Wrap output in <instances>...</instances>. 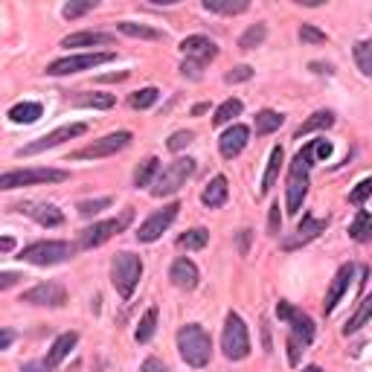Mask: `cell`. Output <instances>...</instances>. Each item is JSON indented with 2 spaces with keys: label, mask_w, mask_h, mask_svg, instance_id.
I'll list each match as a JSON object with an SVG mask.
<instances>
[{
  "label": "cell",
  "mask_w": 372,
  "mask_h": 372,
  "mask_svg": "<svg viewBox=\"0 0 372 372\" xmlns=\"http://www.w3.org/2000/svg\"><path fill=\"white\" fill-rule=\"evenodd\" d=\"M177 349H180V358H183L186 363L195 366V369H201V366H207L209 358H212V340H209V334L204 332V326L186 323V326L177 332Z\"/></svg>",
  "instance_id": "cell-1"
},
{
  "label": "cell",
  "mask_w": 372,
  "mask_h": 372,
  "mask_svg": "<svg viewBox=\"0 0 372 372\" xmlns=\"http://www.w3.org/2000/svg\"><path fill=\"white\" fill-rule=\"evenodd\" d=\"M140 276H143V259L128 253V251H122L114 256L111 262V283L114 288L119 291L122 300H131L134 288L140 285Z\"/></svg>",
  "instance_id": "cell-2"
},
{
  "label": "cell",
  "mask_w": 372,
  "mask_h": 372,
  "mask_svg": "<svg viewBox=\"0 0 372 372\" xmlns=\"http://www.w3.org/2000/svg\"><path fill=\"white\" fill-rule=\"evenodd\" d=\"M79 251V244H70V241H35L21 251V262H29V265H38V268H50V265H61L67 262L73 253Z\"/></svg>",
  "instance_id": "cell-3"
},
{
  "label": "cell",
  "mask_w": 372,
  "mask_h": 372,
  "mask_svg": "<svg viewBox=\"0 0 372 372\" xmlns=\"http://www.w3.org/2000/svg\"><path fill=\"white\" fill-rule=\"evenodd\" d=\"M180 53L186 58L183 65H180V73L198 79L201 70H204V65H209V61L219 55V47H215V41H209L204 35H190V38L180 41Z\"/></svg>",
  "instance_id": "cell-4"
},
{
  "label": "cell",
  "mask_w": 372,
  "mask_h": 372,
  "mask_svg": "<svg viewBox=\"0 0 372 372\" xmlns=\"http://www.w3.org/2000/svg\"><path fill=\"white\" fill-rule=\"evenodd\" d=\"M195 175V160L192 158H177V160H172L169 166H163L160 169V175L154 177V183H151V195L154 198H163V195H175L180 186L186 183Z\"/></svg>",
  "instance_id": "cell-5"
},
{
  "label": "cell",
  "mask_w": 372,
  "mask_h": 372,
  "mask_svg": "<svg viewBox=\"0 0 372 372\" xmlns=\"http://www.w3.org/2000/svg\"><path fill=\"white\" fill-rule=\"evenodd\" d=\"M221 349H224L227 361H244L247 355H251V334H247V326L236 312H230L227 320H224Z\"/></svg>",
  "instance_id": "cell-6"
},
{
  "label": "cell",
  "mask_w": 372,
  "mask_h": 372,
  "mask_svg": "<svg viewBox=\"0 0 372 372\" xmlns=\"http://www.w3.org/2000/svg\"><path fill=\"white\" fill-rule=\"evenodd\" d=\"M70 175L61 169H15L0 175V190H18V186H33V183H61Z\"/></svg>",
  "instance_id": "cell-7"
},
{
  "label": "cell",
  "mask_w": 372,
  "mask_h": 372,
  "mask_svg": "<svg viewBox=\"0 0 372 372\" xmlns=\"http://www.w3.org/2000/svg\"><path fill=\"white\" fill-rule=\"evenodd\" d=\"M134 219V209H126L119 215V219H111V221H99V224H93V227H84L82 236H79V251H90V247H99L105 244L111 236L122 233Z\"/></svg>",
  "instance_id": "cell-8"
},
{
  "label": "cell",
  "mask_w": 372,
  "mask_h": 372,
  "mask_svg": "<svg viewBox=\"0 0 372 372\" xmlns=\"http://www.w3.org/2000/svg\"><path fill=\"white\" fill-rule=\"evenodd\" d=\"M276 317L288 323V329H291L288 337H291V340H297L300 346H312V340H314V323H312V317L302 314L300 308H294V305L285 302V300L276 302Z\"/></svg>",
  "instance_id": "cell-9"
},
{
  "label": "cell",
  "mask_w": 372,
  "mask_h": 372,
  "mask_svg": "<svg viewBox=\"0 0 372 372\" xmlns=\"http://www.w3.org/2000/svg\"><path fill=\"white\" fill-rule=\"evenodd\" d=\"M116 53H84V55H67L58 58L47 67V76H70V73H82V70H93L99 65H108L114 61Z\"/></svg>",
  "instance_id": "cell-10"
},
{
  "label": "cell",
  "mask_w": 372,
  "mask_h": 372,
  "mask_svg": "<svg viewBox=\"0 0 372 372\" xmlns=\"http://www.w3.org/2000/svg\"><path fill=\"white\" fill-rule=\"evenodd\" d=\"M84 131H87V126H84V122H70V126H61V128H55V131L44 134V137H38L35 143H26L23 148H18V158H29V154H41V151H47V148H55V146H61L65 140L82 137Z\"/></svg>",
  "instance_id": "cell-11"
},
{
  "label": "cell",
  "mask_w": 372,
  "mask_h": 372,
  "mask_svg": "<svg viewBox=\"0 0 372 372\" xmlns=\"http://www.w3.org/2000/svg\"><path fill=\"white\" fill-rule=\"evenodd\" d=\"M128 143H131V131H114V134H108V137H102V140H97V143H90V146H84V148L73 151V160H97V158H111V154L122 151Z\"/></svg>",
  "instance_id": "cell-12"
},
{
  "label": "cell",
  "mask_w": 372,
  "mask_h": 372,
  "mask_svg": "<svg viewBox=\"0 0 372 372\" xmlns=\"http://www.w3.org/2000/svg\"><path fill=\"white\" fill-rule=\"evenodd\" d=\"M177 209H180V204H169V207H163V209H158V212H151L148 219L140 224V230H137V239L140 241H158L166 230H169V224L177 219Z\"/></svg>",
  "instance_id": "cell-13"
},
{
  "label": "cell",
  "mask_w": 372,
  "mask_h": 372,
  "mask_svg": "<svg viewBox=\"0 0 372 372\" xmlns=\"http://www.w3.org/2000/svg\"><path fill=\"white\" fill-rule=\"evenodd\" d=\"M21 302H29V305H47V308H61L67 302V291L65 285H58V283H38L35 288H29Z\"/></svg>",
  "instance_id": "cell-14"
},
{
  "label": "cell",
  "mask_w": 372,
  "mask_h": 372,
  "mask_svg": "<svg viewBox=\"0 0 372 372\" xmlns=\"http://www.w3.org/2000/svg\"><path fill=\"white\" fill-rule=\"evenodd\" d=\"M326 224H329V221H323V219H314V215H305L302 224L297 227V233H294L291 239H283V251H294V247H300V244L314 241V239L326 230Z\"/></svg>",
  "instance_id": "cell-15"
},
{
  "label": "cell",
  "mask_w": 372,
  "mask_h": 372,
  "mask_svg": "<svg viewBox=\"0 0 372 372\" xmlns=\"http://www.w3.org/2000/svg\"><path fill=\"white\" fill-rule=\"evenodd\" d=\"M247 140H251V128L247 126H230L224 134H221V140H219V148H221V158H227V160H233V158H239V154L244 151V146H247Z\"/></svg>",
  "instance_id": "cell-16"
},
{
  "label": "cell",
  "mask_w": 372,
  "mask_h": 372,
  "mask_svg": "<svg viewBox=\"0 0 372 372\" xmlns=\"http://www.w3.org/2000/svg\"><path fill=\"white\" fill-rule=\"evenodd\" d=\"M169 279H172V285L180 288V291H192L198 285V268L192 259H175L172 270H169Z\"/></svg>",
  "instance_id": "cell-17"
},
{
  "label": "cell",
  "mask_w": 372,
  "mask_h": 372,
  "mask_svg": "<svg viewBox=\"0 0 372 372\" xmlns=\"http://www.w3.org/2000/svg\"><path fill=\"white\" fill-rule=\"evenodd\" d=\"M352 273H355V265H340V270L334 273V279H332V288H329L326 302H323V312H326V314H332V312H334V305L340 302V297L346 294Z\"/></svg>",
  "instance_id": "cell-18"
},
{
  "label": "cell",
  "mask_w": 372,
  "mask_h": 372,
  "mask_svg": "<svg viewBox=\"0 0 372 372\" xmlns=\"http://www.w3.org/2000/svg\"><path fill=\"white\" fill-rule=\"evenodd\" d=\"M21 212H26L29 219H35L41 227H58V224H65V215H61V209H55L53 204H21L15 207Z\"/></svg>",
  "instance_id": "cell-19"
},
{
  "label": "cell",
  "mask_w": 372,
  "mask_h": 372,
  "mask_svg": "<svg viewBox=\"0 0 372 372\" xmlns=\"http://www.w3.org/2000/svg\"><path fill=\"white\" fill-rule=\"evenodd\" d=\"M76 344H79V334H76V332H65L61 337H55V344L50 346V352H47V358H44V366H47V369H55L61 361H65V358L73 352Z\"/></svg>",
  "instance_id": "cell-20"
},
{
  "label": "cell",
  "mask_w": 372,
  "mask_h": 372,
  "mask_svg": "<svg viewBox=\"0 0 372 372\" xmlns=\"http://www.w3.org/2000/svg\"><path fill=\"white\" fill-rule=\"evenodd\" d=\"M227 195H230L227 177H224V175H215V177L207 183V190L201 192V204L209 207V209H219V207L227 204Z\"/></svg>",
  "instance_id": "cell-21"
},
{
  "label": "cell",
  "mask_w": 372,
  "mask_h": 372,
  "mask_svg": "<svg viewBox=\"0 0 372 372\" xmlns=\"http://www.w3.org/2000/svg\"><path fill=\"white\" fill-rule=\"evenodd\" d=\"M308 195V175H288V195H285V209L294 215L300 212L302 201Z\"/></svg>",
  "instance_id": "cell-22"
},
{
  "label": "cell",
  "mask_w": 372,
  "mask_h": 372,
  "mask_svg": "<svg viewBox=\"0 0 372 372\" xmlns=\"http://www.w3.org/2000/svg\"><path fill=\"white\" fill-rule=\"evenodd\" d=\"M349 239H352V241H358V244L372 241V212L361 209V212L355 215L352 224H349Z\"/></svg>",
  "instance_id": "cell-23"
},
{
  "label": "cell",
  "mask_w": 372,
  "mask_h": 372,
  "mask_svg": "<svg viewBox=\"0 0 372 372\" xmlns=\"http://www.w3.org/2000/svg\"><path fill=\"white\" fill-rule=\"evenodd\" d=\"M283 146H273L270 151V160H268V169H265V177H262V186H259V195H268L270 186L276 183V175H279V166H283Z\"/></svg>",
  "instance_id": "cell-24"
},
{
  "label": "cell",
  "mask_w": 372,
  "mask_h": 372,
  "mask_svg": "<svg viewBox=\"0 0 372 372\" xmlns=\"http://www.w3.org/2000/svg\"><path fill=\"white\" fill-rule=\"evenodd\" d=\"M41 114H44V108L38 102H21V105L9 108V119L15 126H29V122H35Z\"/></svg>",
  "instance_id": "cell-25"
},
{
  "label": "cell",
  "mask_w": 372,
  "mask_h": 372,
  "mask_svg": "<svg viewBox=\"0 0 372 372\" xmlns=\"http://www.w3.org/2000/svg\"><path fill=\"white\" fill-rule=\"evenodd\" d=\"M116 29H119L122 35H131V38H148V41H160V38H163L160 29H151V26L134 23V21H119Z\"/></svg>",
  "instance_id": "cell-26"
},
{
  "label": "cell",
  "mask_w": 372,
  "mask_h": 372,
  "mask_svg": "<svg viewBox=\"0 0 372 372\" xmlns=\"http://www.w3.org/2000/svg\"><path fill=\"white\" fill-rule=\"evenodd\" d=\"M114 38L108 33H76V35H67L61 41V47H97V44H111Z\"/></svg>",
  "instance_id": "cell-27"
},
{
  "label": "cell",
  "mask_w": 372,
  "mask_h": 372,
  "mask_svg": "<svg viewBox=\"0 0 372 372\" xmlns=\"http://www.w3.org/2000/svg\"><path fill=\"white\" fill-rule=\"evenodd\" d=\"M369 320H372V297H363V300H361V305H358V312L346 320L344 334H355V332H358V329H363Z\"/></svg>",
  "instance_id": "cell-28"
},
{
  "label": "cell",
  "mask_w": 372,
  "mask_h": 372,
  "mask_svg": "<svg viewBox=\"0 0 372 372\" xmlns=\"http://www.w3.org/2000/svg\"><path fill=\"white\" fill-rule=\"evenodd\" d=\"M247 0H204L207 12H219V15H241L247 12Z\"/></svg>",
  "instance_id": "cell-29"
},
{
  "label": "cell",
  "mask_w": 372,
  "mask_h": 372,
  "mask_svg": "<svg viewBox=\"0 0 372 372\" xmlns=\"http://www.w3.org/2000/svg\"><path fill=\"white\" fill-rule=\"evenodd\" d=\"M329 126H334V114L332 111H317L312 119H305L302 126L297 128V137L302 140L305 134H312V131H320V128H329Z\"/></svg>",
  "instance_id": "cell-30"
},
{
  "label": "cell",
  "mask_w": 372,
  "mask_h": 372,
  "mask_svg": "<svg viewBox=\"0 0 372 372\" xmlns=\"http://www.w3.org/2000/svg\"><path fill=\"white\" fill-rule=\"evenodd\" d=\"M265 38H268V26L265 23H253V26L244 29V35L239 38V47L241 50H256V47L265 44Z\"/></svg>",
  "instance_id": "cell-31"
},
{
  "label": "cell",
  "mask_w": 372,
  "mask_h": 372,
  "mask_svg": "<svg viewBox=\"0 0 372 372\" xmlns=\"http://www.w3.org/2000/svg\"><path fill=\"white\" fill-rule=\"evenodd\" d=\"M283 122H285L283 114H276V111H259V114H256V134L265 137V134H270V131H276V128H283Z\"/></svg>",
  "instance_id": "cell-32"
},
{
  "label": "cell",
  "mask_w": 372,
  "mask_h": 372,
  "mask_svg": "<svg viewBox=\"0 0 372 372\" xmlns=\"http://www.w3.org/2000/svg\"><path fill=\"white\" fill-rule=\"evenodd\" d=\"M154 332H158V308H148V312L143 314L134 337H137V344H148V340L154 337Z\"/></svg>",
  "instance_id": "cell-33"
},
{
  "label": "cell",
  "mask_w": 372,
  "mask_h": 372,
  "mask_svg": "<svg viewBox=\"0 0 372 372\" xmlns=\"http://www.w3.org/2000/svg\"><path fill=\"white\" fill-rule=\"evenodd\" d=\"M158 175H160V160L158 158H146L140 163L137 175H134V186H151Z\"/></svg>",
  "instance_id": "cell-34"
},
{
  "label": "cell",
  "mask_w": 372,
  "mask_h": 372,
  "mask_svg": "<svg viewBox=\"0 0 372 372\" xmlns=\"http://www.w3.org/2000/svg\"><path fill=\"white\" fill-rule=\"evenodd\" d=\"M207 241H209V233L204 227H195L177 239V247H183V251H201V247H207Z\"/></svg>",
  "instance_id": "cell-35"
},
{
  "label": "cell",
  "mask_w": 372,
  "mask_h": 372,
  "mask_svg": "<svg viewBox=\"0 0 372 372\" xmlns=\"http://www.w3.org/2000/svg\"><path fill=\"white\" fill-rule=\"evenodd\" d=\"M114 93H82V97L76 99V105L79 108H99V111H105V108H114Z\"/></svg>",
  "instance_id": "cell-36"
},
{
  "label": "cell",
  "mask_w": 372,
  "mask_h": 372,
  "mask_svg": "<svg viewBox=\"0 0 372 372\" xmlns=\"http://www.w3.org/2000/svg\"><path fill=\"white\" fill-rule=\"evenodd\" d=\"M312 163H314V140L308 143L302 151H297V158H294V163H291V175H308Z\"/></svg>",
  "instance_id": "cell-37"
},
{
  "label": "cell",
  "mask_w": 372,
  "mask_h": 372,
  "mask_svg": "<svg viewBox=\"0 0 372 372\" xmlns=\"http://www.w3.org/2000/svg\"><path fill=\"white\" fill-rule=\"evenodd\" d=\"M241 102L239 99H227L224 105H219V111H215V116H212V126H227V122H233V116H239L241 114Z\"/></svg>",
  "instance_id": "cell-38"
},
{
  "label": "cell",
  "mask_w": 372,
  "mask_h": 372,
  "mask_svg": "<svg viewBox=\"0 0 372 372\" xmlns=\"http://www.w3.org/2000/svg\"><path fill=\"white\" fill-rule=\"evenodd\" d=\"M352 53H355V65L361 67V73L372 76V41H358Z\"/></svg>",
  "instance_id": "cell-39"
},
{
  "label": "cell",
  "mask_w": 372,
  "mask_h": 372,
  "mask_svg": "<svg viewBox=\"0 0 372 372\" xmlns=\"http://www.w3.org/2000/svg\"><path fill=\"white\" fill-rule=\"evenodd\" d=\"M158 97H160V90H158V87H143V90L131 93V108L146 111V108H151L154 102H158Z\"/></svg>",
  "instance_id": "cell-40"
},
{
  "label": "cell",
  "mask_w": 372,
  "mask_h": 372,
  "mask_svg": "<svg viewBox=\"0 0 372 372\" xmlns=\"http://www.w3.org/2000/svg\"><path fill=\"white\" fill-rule=\"evenodd\" d=\"M93 9H97V0H82V4H67L65 9H61V15H65L67 21H76V18H82V15H87Z\"/></svg>",
  "instance_id": "cell-41"
},
{
  "label": "cell",
  "mask_w": 372,
  "mask_h": 372,
  "mask_svg": "<svg viewBox=\"0 0 372 372\" xmlns=\"http://www.w3.org/2000/svg\"><path fill=\"white\" fill-rule=\"evenodd\" d=\"M114 201L111 198H93V201H79V212L82 215H97V212H102V209H108Z\"/></svg>",
  "instance_id": "cell-42"
},
{
  "label": "cell",
  "mask_w": 372,
  "mask_h": 372,
  "mask_svg": "<svg viewBox=\"0 0 372 372\" xmlns=\"http://www.w3.org/2000/svg\"><path fill=\"white\" fill-rule=\"evenodd\" d=\"M300 41H305V44H326V33H320V29L312 26V23H302L300 26Z\"/></svg>",
  "instance_id": "cell-43"
},
{
  "label": "cell",
  "mask_w": 372,
  "mask_h": 372,
  "mask_svg": "<svg viewBox=\"0 0 372 372\" xmlns=\"http://www.w3.org/2000/svg\"><path fill=\"white\" fill-rule=\"evenodd\" d=\"M369 195H372V177H363L355 190L349 192V204H363Z\"/></svg>",
  "instance_id": "cell-44"
},
{
  "label": "cell",
  "mask_w": 372,
  "mask_h": 372,
  "mask_svg": "<svg viewBox=\"0 0 372 372\" xmlns=\"http://www.w3.org/2000/svg\"><path fill=\"white\" fill-rule=\"evenodd\" d=\"M192 140H195V134H192V131H175V134L169 137V143H166V146H169V151H180V148L190 146Z\"/></svg>",
  "instance_id": "cell-45"
},
{
  "label": "cell",
  "mask_w": 372,
  "mask_h": 372,
  "mask_svg": "<svg viewBox=\"0 0 372 372\" xmlns=\"http://www.w3.org/2000/svg\"><path fill=\"white\" fill-rule=\"evenodd\" d=\"M247 79H253V67H247V65H241V67H236L224 76L227 84H239V82H247Z\"/></svg>",
  "instance_id": "cell-46"
},
{
  "label": "cell",
  "mask_w": 372,
  "mask_h": 372,
  "mask_svg": "<svg viewBox=\"0 0 372 372\" xmlns=\"http://www.w3.org/2000/svg\"><path fill=\"white\" fill-rule=\"evenodd\" d=\"M314 158L317 160H329L332 158V143L329 140H314Z\"/></svg>",
  "instance_id": "cell-47"
},
{
  "label": "cell",
  "mask_w": 372,
  "mask_h": 372,
  "mask_svg": "<svg viewBox=\"0 0 372 372\" xmlns=\"http://www.w3.org/2000/svg\"><path fill=\"white\" fill-rule=\"evenodd\" d=\"M140 372H169V369H166V363L158 361V358H146L143 366H140Z\"/></svg>",
  "instance_id": "cell-48"
},
{
  "label": "cell",
  "mask_w": 372,
  "mask_h": 372,
  "mask_svg": "<svg viewBox=\"0 0 372 372\" xmlns=\"http://www.w3.org/2000/svg\"><path fill=\"white\" fill-rule=\"evenodd\" d=\"M251 236H253V230H241L239 233V253L241 256H247V251H251Z\"/></svg>",
  "instance_id": "cell-49"
},
{
  "label": "cell",
  "mask_w": 372,
  "mask_h": 372,
  "mask_svg": "<svg viewBox=\"0 0 372 372\" xmlns=\"http://www.w3.org/2000/svg\"><path fill=\"white\" fill-rule=\"evenodd\" d=\"M279 224H283V215H279V204H273L270 207V219H268L270 233H279Z\"/></svg>",
  "instance_id": "cell-50"
},
{
  "label": "cell",
  "mask_w": 372,
  "mask_h": 372,
  "mask_svg": "<svg viewBox=\"0 0 372 372\" xmlns=\"http://www.w3.org/2000/svg\"><path fill=\"white\" fill-rule=\"evenodd\" d=\"M18 273H12V270H4V273H0V291H6V288H12L15 283H18Z\"/></svg>",
  "instance_id": "cell-51"
},
{
  "label": "cell",
  "mask_w": 372,
  "mask_h": 372,
  "mask_svg": "<svg viewBox=\"0 0 372 372\" xmlns=\"http://www.w3.org/2000/svg\"><path fill=\"white\" fill-rule=\"evenodd\" d=\"M300 349H302V346L297 344V340H291V337H288V361H291L294 366L300 363Z\"/></svg>",
  "instance_id": "cell-52"
},
{
  "label": "cell",
  "mask_w": 372,
  "mask_h": 372,
  "mask_svg": "<svg viewBox=\"0 0 372 372\" xmlns=\"http://www.w3.org/2000/svg\"><path fill=\"white\" fill-rule=\"evenodd\" d=\"M12 337H15V334H12L9 329H4V334H0V349H9V344H12Z\"/></svg>",
  "instance_id": "cell-53"
},
{
  "label": "cell",
  "mask_w": 372,
  "mask_h": 372,
  "mask_svg": "<svg viewBox=\"0 0 372 372\" xmlns=\"http://www.w3.org/2000/svg\"><path fill=\"white\" fill-rule=\"evenodd\" d=\"M12 247H15V241H12L9 236H6L4 241H0V251H4V253H9V251H12Z\"/></svg>",
  "instance_id": "cell-54"
},
{
  "label": "cell",
  "mask_w": 372,
  "mask_h": 372,
  "mask_svg": "<svg viewBox=\"0 0 372 372\" xmlns=\"http://www.w3.org/2000/svg\"><path fill=\"white\" fill-rule=\"evenodd\" d=\"M207 108H209V105H195V108H192V114H195V116H198V114H204V111H207Z\"/></svg>",
  "instance_id": "cell-55"
},
{
  "label": "cell",
  "mask_w": 372,
  "mask_h": 372,
  "mask_svg": "<svg viewBox=\"0 0 372 372\" xmlns=\"http://www.w3.org/2000/svg\"><path fill=\"white\" fill-rule=\"evenodd\" d=\"M302 372H323V369H320V366H305Z\"/></svg>",
  "instance_id": "cell-56"
}]
</instances>
